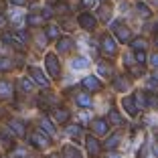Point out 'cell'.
I'll list each match as a JSON object with an SVG mask.
<instances>
[{
  "label": "cell",
  "instance_id": "1",
  "mask_svg": "<svg viewBox=\"0 0 158 158\" xmlns=\"http://www.w3.org/2000/svg\"><path fill=\"white\" fill-rule=\"evenodd\" d=\"M45 63H47V69H49V75H51V77H57V75L61 73V65H59V59H57L55 53H47Z\"/></svg>",
  "mask_w": 158,
  "mask_h": 158
},
{
  "label": "cell",
  "instance_id": "2",
  "mask_svg": "<svg viewBox=\"0 0 158 158\" xmlns=\"http://www.w3.org/2000/svg\"><path fill=\"white\" fill-rule=\"evenodd\" d=\"M31 142H33L37 148H47V146L51 144V138H49V136H47L45 132L39 128L37 132H33V134H31Z\"/></svg>",
  "mask_w": 158,
  "mask_h": 158
},
{
  "label": "cell",
  "instance_id": "3",
  "mask_svg": "<svg viewBox=\"0 0 158 158\" xmlns=\"http://www.w3.org/2000/svg\"><path fill=\"white\" fill-rule=\"evenodd\" d=\"M55 102H57V95L53 91H47V93H43L41 98H39V107L45 110V112H49V110H53Z\"/></svg>",
  "mask_w": 158,
  "mask_h": 158
},
{
  "label": "cell",
  "instance_id": "4",
  "mask_svg": "<svg viewBox=\"0 0 158 158\" xmlns=\"http://www.w3.org/2000/svg\"><path fill=\"white\" fill-rule=\"evenodd\" d=\"M102 53L106 57H114L118 53L116 49V43H114V39L110 37V35H106V37H102Z\"/></svg>",
  "mask_w": 158,
  "mask_h": 158
},
{
  "label": "cell",
  "instance_id": "5",
  "mask_svg": "<svg viewBox=\"0 0 158 158\" xmlns=\"http://www.w3.org/2000/svg\"><path fill=\"white\" fill-rule=\"evenodd\" d=\"M79 27L85 28V31H93V28L98 27V20H95L93 14L83 12V14H79Z\"/></svg>",
  "mask_w": 158,
  "mask_h": 158
},
{
  "label": "cell",
  "instance_id": "6",
  "mask_svg": "<svg viewBox=\"0 0 158 158\" xmlns=\"http://www.w3.org/2000/svg\"><path fill=\"white\" fill-rule=\"evenodd\" d=\"M28 75L33 77V81L37 85H41V87H49V79L45 77V73H43L41 69H37V67H28Z\"/></svg>",
  "mask_w": 158,
  "mask_h": 158
},
{
  "label": "cell",
  "instance_id": "7",
  "mask_svg": "<svg viewBox=\"0 0 158 158\" xmlns=\"http://www.w3.org/2000/svg\"><path fill=\"white\" fill-rule=\"evenodd\" d=\"M112 27H114V31H116L118 41H122V43H130L132 41V33H130V28H128V27H122L120 23H114Z\"/></svg>",
  "mask_w": 158,
  "mask_h": 158
},
{
  "label": "cell",
  "instance_id": "8",
  "mask_svg": "<svg viewBox=\"0 0 158 158\" xmlns=\"http://www.w3.org/2000/svg\"><path fill=\"white\" fill-rule=\"evenodd\" d=\"M81 85H83L87 91H99L102 89V81H99L95 75H89V77H83L81 79Z\"/></svg>",
  "mask_w": 158,
  "mask_h": 158
},
{
  "label": "cell",
  "instance_id": "9",
  "mask_svg": "<svg viewBox=\"0 0 158 158\" xmlns=\"http://www.w3.org/2000/svg\"><path fill=\"white\" fill-rule=\"evenodd\" d=\"M69 116H71V114L67 112L65 107H59V110L53 107V110H51V120L55 122V124H65V122L69 120Z\"/></svg>",
  "mask_w": 158,
  "mask_h": 158
},
{
  "label": "cell",
  "instance_id": "10",
  "mask_svg": "<svg viewBox=\"0 0 158 158\" xmlns=\"http://www.w3.org/2000/svg\"><path fill=\"white\" fill-rule=\"evenodd\" d=\"M91 132L95 136H106L110 132V124L106 120H93L91 122Z\"/></svg>",
  "mask_w": 158,
  "mask_h": 158
},
{
  "label": "cell",
  "instance_id": "11",
  "mask_svg": "<svg viewBox=\"0 0 158 158\" xmlns=\"http://www.w3.org/2000/svg\"><path fill=\"white\" fill-rule=\"evenodd\" d=\"M85 146H87L89 156H98V154L102 152V146H99V142H98L95 136H87V138H85Z\"/></svg>",
  "mask_w": 158,
  "mask_h": 158
},
{
  "label": "cell",
  "instance_id": "12",
  "mask_svg": "<svg viewBox=\"0 0 158 158\" xmlns=\"http://www.w3.org/2000/svg\"><path fill=\"white\" fill-rule=\"evenodd\" d=\"M73 47V39L71 37H61L59 41H57V51L59 53H67Z\"/></svg>",
  "mask_w": 158,
  "mask_h": 158
},
{
  "label": "cell",
  "instance_id": "13",
  "mask_svg": "<svg viewBox=\"0 0 158 158\" xmlns=\"http://www.w3.org/2000/svg\"><path fill=\"white\" fill-rule=\"evenodd\" d=\"M8 128H10V130H12L16 136H24V134H27V128H24V124H23L20 120H10V122H8Z\"/></svg>",
  "mask_w": 158,
  "mask_h": 158
},
{
  "label": "cell",
  "instance_id": "14",
  "mask_svg": "<svg viewBox=\"0 0 158 158\" xmlns=\"http://www.w3.org/2000/svg\"><path fill=\"white\" fill-rule=\"evenodd\" d=\"M122 106L126 107V112L130 114V116H136V114H138V107H136V103H134L132 98H124L122 99Z\"/></svg>",
  "mask_w": 158,
  "mask_h": 158
},
{
  "label": "cell",
  "instance_id": "15",
  "mask_svg": "<svg viewBox=\"0 0 158 158\" xmlns=\"http://www.w3.org/2000/svg\"><path fill=\"white\" fill-rule=\"evenodd\" d=\"M71 67H73V69H77V71L87 69V67H89V61L85 59V57H75V59L71 61Z\"/></svg>",
  "mask_w": 158,
  "mask_h": 158
},
{
  "label": "cell",
  "instance_id": "16",
  "mask_svg": "<svg viewBox=\"0 0 158 158\" xmlns=\"http://www.w3.org/2000/svg\"><path fill=\"white\" fill-rule=\"evenodd\" d=\"M0 140L4 142L6 148H12V134H10V130H6V128H0Z\"/></svg>",
  "mask_w": 158,
  "mask_h": 158
},
{
  "label": "cell",
  "instance_id": "17",
  "mask_svg": "<svg viewBox=\"0 0 158 158\" xmlns=\"http://www.w3.org/2000/svg\"><path fill=\"white\" fill-rule=\"evenodd\" d=\"M114 87H116L118 91H128V89H130V81L126 77H118V79H114Z\"/></svg>",
  "mask_w": 158,
  "mask_h": 158
},
{
  "label": "cell",
  "instance_id": "18",
  "mask_svg": "<svg viewBox=\"0 0 158 158\" xmlns=\"http://www.w3.org/2000/svg\"><path fill=\"white\" fill-rule=\"evenodd\" d=\"M41 130L45 132L49 138H51L53 134H55V128H53V124L49 122V118H41Z\"/></svg>",
  "mask_w": 158,
  "mask_h": 158
},
{
  "label": "cell",
  "instance_id": "19",
  "mask_svg": "<svg viewBox=\"0 0 158 158\" xmlns=\"http://www.w3.org/2000/svg\"><path fill=\"white\" fill-rule=\"evenodd\" d=\"M120 140H122V136L118 134V132H116V134H112L110 138L106 140V148H107V150H114L118 144H120Z\"/></svg>",
  "mask_w": 158,
  "mask_h": 158
},
{
  "label": "cell",
  "instance_id": "20",
  "mask_svg": "<svg viewBox=\"0 0 158 158\" xmlns=\"http://www.w3.org/2000/svg\"><path fill=\"white\" fill-rule=\"evenodd\" d=\"M75 102H77L81 107H89L91 106V95H89V93H79L77 98H75Z\"/></svg>",
  "mask_w": 158,
  "mask_h": 158
},
{
  "label": "cell",
  "instance_id": "21",
  "mask_svg": "<svg viewBox=\"0 0 158 158\" xmlns=\"http://www.w3.org/2000/svg\"><path fill=\"white\" fill-rule=\"evenodd\" d=\"M27 23L31 24V27H41V24L45 23V19H43L41 14H28V16H27Z\"/></svg>",
  "mask_w": 158,
  "mask_h": 158
},
{
  "label": "cell",
  "instance_id": "22",
  "mask_svg": "<svg viewBox=\"0 0 158 158\" xmlns=\"http://www.w3.org/2000/svg\"><path fill=\"white\" fill-rule=\"evenodd\" d=\"M63 156L65 158H81V154H79V150L75 146H65L63 148Z\"/></svg>",
  "mask_w": 158,
  "mask_h": 158
},
{
  "label": "cell",
  "instance_id": "23",
  "mask_svg": "<svg viewBox=\"0 0 158 158\" xmlns=\"http://www.w3.org/2000/svg\"><path fill=\"white\" fill-rule=\"evenodd\" d=\"M0 95L2 98H10L12 95V85L8 81H0Z\"/></svg>",
  "mask_w": 158,
  "mask_h": 158
},
{
  "label": "cell",
  "instance_id": "24",
  "mask_svg": "<svg viewBox=\"0 0 158 158\" xmlns=\"http://www.w3.org/2000/svg\"><path fill=\"white\" fill-rule=\"evenodd\" d=\"M107 124H116V126H120L122 124V116L118 114V110H112V112L107 114Z\"/></svg>",
  "mask_w": 158,
  "mask_h": 158
},
{
  "label": "cell",
  "instance_id": "25",
  "mask_svg": "<svg viewBox=\"0 0 158 158\" xmlns=\"http://www.w3.org/2000/svg\"><path fill=\"white\" fill-rule=\"evenodd\" d=\"M146 47H148L146 39H134V41H132V49H134V51H144Z\"/></svg>",
  "mask_w": 158,
  "mask_h": 158
},
{
  "label": "cell",
  "instance_id": "26",
  "mask_svg": "<svg viewBox=\"0 0 158 158\" xmlns=\"http://www.w3.org/2000/svg\"><path fill=\"white\" fill-rule=\"evenodd\" d=\"M134 103H136V107H146V95L144 93H134Z\"/></svg>",
  "mask_w": 158,
  "mask_h": 158
},
{
  "label": "cell",
  "instance_id": "27",
  "mask_svg": "<svg viewBox=\"0 0 158 158\" xmlns=\"http://www.w3.org/2000/svg\"><path fill=\"white\" fill-rule=\"evenodd\" d=\"M59 31H61V28L57 27V24L47 27V39H57V37H59Z\"/></svg>",
  "mask_w": 158,
  "mask_h": 158
},
{
  "label": "cell",
  "instance_id": "28",
  "mask_svg": "<svg viewBox=\"0 0 158 158\" xmlns=\"http://www.w3.org/2000/svg\"><path fill=\"white\" fill-rule=\"evenodd\" d=\"M19 89L20 91H33V83L28 79H19Z\"/></svg>",
  "mask_w": 158,
  "mask_h": 158
},
{
  "label": "cell",
  "instance_id": "29",
  "mask_svg": "<svg viewBox=\"0 0 158 158\" xmlns=\"http://www.w3.org/2000/svg\"><path fill=\"white\" fill-rule=\"evenodd\" d=\"M146 107L158 110V95H146Z\"/></svg>",
  "mask_w": 158,
  "mask_h": 158
},
{
  "label": "cell",
  "instance_id": "30",
  "mask_svg": "<svg viewBox=\"0 0 158 158\" xmlns=\"http://www.w3.org/2000/svg\"><path fill=\"white\" fill-rule=\"evenodd\" d=\"M67 134H69L71 138H79V134H81V128H79V126H71V128H67Z\"/></svg>",
  "mask_w": 158,
  "mask_h": 158
},
{
  "label": "cell",
  "instance_id": "31",
  "mask_svg": "<svg viewBox=\"0 0 158 158\" xmlns=\"http://www.w3.org/2000/svg\"><path fill=\"white\" fill-rule=\"evenodd\" d=\"M138 12L142 14L144 19H148V16H150V8H148L146 4H142V2H138Z\"/></svg>",
  "mask_w": 158,
  "mask_h": 158
},
{
  "label": "cell",
  "instance_id": "32",
  "mask_svg": "<svg viewBox=\"0 0 158 158\" xmlns=\"http://www.w3.org/2000/svg\"><path fill=\"white\" fill-rule=\"evenodd\" d=\"M55 12H59V14H67V12H69V6H67L65 2H59V4L55 6Z\"/></svg>",
  "mask_w": 158,
  "mask_h": 158
},
{
  "label": "cell",
  "instance_id": "33",
  "mask_svg": "<svg viewBox=\"0 0 158 158\" xmlns=\"http://www.w3.org/2000/svg\"><path fill=\"white\" fill-rule=\"evenodd\" d=\"M8 69H10V61L6 57H0V73L2 71H8Z\"/></svg>",
  "mask_w": 158,
  "mask_h": 158
},
{
  "label": "cell",
  "instance_id": "34",
  "mask_svg": "<svg viewBox=\"0 0 158 158\" xmlns=\"http://www.w3.org/2000/svg\"><path fill=\"white\" fill-rule=\"evenodd\" d=\"M10 20L19 24V23H23V20H24V16H23L20 12H12V16H10Z\"/></svg>",
  "mask_w": 158,
  "mask_h": 158
},
{
  "label": "cell",
  "instance_id": "35",
  "mask_svg": "<svg viewBox=\"0 0 158 158\" xmlns=\"http://www.w3.org/2000/svg\"><path fill=\"white\" fill-rule=\"evenodd\" d=\"M134 55H136V61H138V63H144L146 61V53L144 51H134Z\"/></svg>",
  "mask_w": 158,
  "mask_h": 158
},
{
  "label": "cell",
  "instance_id": "36",
  "mask_svg": "<svg viewBox=\"0 0 158 158\" xmlns=\"http://www.w3.org/2000/svg\"><path fill=\"white\" fill-rule=\"evenodd\" d=\"M99 73L102 75H112V67L110 65H99Z\"/></svg>",
  "mask_w": 158,
  "mask_h": 158
},
{
  "label": "cell",
  "instance_id": "37",
  "mask_svg": "<svg viewBox=\"0 0 158 158\" xmlns=\"http://www.w3.org/2000/svg\"><path fill=\"white\" fill-rule=\"evenodd\" d=\"M148 89H158V75L148 81Z\"/></svg>",
  "mask_w": 158,
  "mask_h": 158
},
{
  "label": "cell",
  "instance_id": "38",
  "mask_svg": "<svg viewBox=\"0 0 158 158\" xmlns=\"http://www.w3.org/2000/svg\"><path fill=\"white\" fill-rule=\"evenodd\" d=\"M130 73H132V75H142V73H144V69H142V65H138V67H130Z\"/></svg>",
  "mask_w": 158,
  "mask_h": 158
},
{
  "label": "cell",
  "instance_id": "39",
  "mask_svg": "<svg viewBox=\"0 0 158 158\" xmlns=\"http://www.w3.org/2000/svg\"><path fill=\"white\" fill-rule=\"evenodd\" d=\"M43 19H51L53 16V8H49V6H47V8H43V14H41Z\"/></svg>",
  "mask_w": 158,
  "mask_h": 158
},
{
  "label": "cell",
  "instance_id": "40",
  "mask_svg": "<svg viewBox=\"0 0 158 158\" xmlns=\"http://www.w3.org/2000/svg\"><path fill=\"white\" fill-rule=\"evenodd\" d=\"M99 14H102V19H103V20H110V6L102 8V12H99Z\"/></svg>",
  "mask_w": 158,
  "mask_h": 158
},
{
  "label": "cell",
  "instance_id": "41",
  "mask_svg": "<svg viewBox=\"0 0 158 158\" xmlns=\"http://www.w3.org/2000/svg\"><path fill=\"white\" fill-rule=\"evenodd\" d=\"M150 65L158 67V53H154V55H150Z\"/></svg>",
  "mask_w": 158,
  "mask_h": 158
},
{
  "label": "cell",
  "instance_id": "42",
  "mask_svg": "<svg viewBox=\"0 0 158 158\" xmlns=\"http://www.w3.org/2000/svg\"><path fill=\"white\" fill-rule=\"evenodd\" d=\"M6 23H8V19H6L4 14H0V28H2V27H6Z\"/></svg>",
  "mask_w": 158,
  "mask_h": 158
},
{
  "label": "cell",
  "instance_id": "43",
  "mask_svg": "<svg viewBox=\"0 0 158 158\" xmlns=\"http://www.w3.org/2000/svg\"><path fill=\"white\" fill-rule=\"evenodd\" d=\"M93 4H95V0H83V6H85V8H91Z\"/></svg>",
  "mask_w": 158,
  "mask_h": 158
},
{
  "label": "cell",
  "instance_id": "44",
  "mask_svg": "<svg viewBox=\"0 0 158 158\" xmlns=\"http://www.w3.org/2000/svg\"><path fill=\"white\" fill-rule=\"evenodd\" d=\"M146 154H148V146H142V150H140V158H146Z\"/></svg>",
  "mask_w": 158,
  "mask_h": 158
},
{
  "label": "cell",
  "instance_id": "45",
  "mask_svg": "<svg viewBox=\"0 0 158 158\" xmlns=\"http://www.w3.org/2000/svg\"><path fill=\"white\" fill-rule=\"evenodd\" d=\"M10 2L16 4V6H24V4H27V0H10Z\"/></svg>",
  "mask_w": 158,
  "mask_h": 158
},
{
  "label": "cell",
  "instance_id": "46",
  "mask_svg": "<svg viewBox=\"0 0 158 158\" xmlns=\"http://www.w3.org/2000/svg\"><path fill=\"white\" fill-rule=\"evenodd\" d=\"M4 8V0H0V10Z\"/></svg>",
  "mask_w": 158,
  "mask_h": 158
},
{
  "label": "cell",
  "instance_id": "47",
  "mask_svg": "<svg viewBox=\"0 0 158 158\" xmlns=\"http://www.w3.org/2000/svg\"><path fill=\"white\" fill-rule=\"evenodd\" d=\"M154 43H156V45H158V35H154Z\"/></svg>",
  "mask_w": 158,
  "mask_h": 158
},
{
  "label": "cell",
  "instance_id": "48",
  "mask_svg": "<svg viewBox=\"0 0 158 158\" xmlns=\"http://www.w3.org/2000/svg\"><path fill=\"white\" fill-rule=\"evenodd\" d=\"M154 152H156V156H158V146H156V148H154Z\"/></svg>",
  "mask_w": 158,
  "mask_h": 158
}]
</instances>
